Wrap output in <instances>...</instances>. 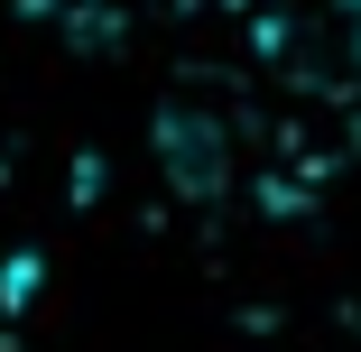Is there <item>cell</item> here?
Listing matches in <instances>:
<instances>
[{
	"label": "cell",
	"mask_w": 361,
	"mask_h": 352,
	"mask_svg": "<svg viewBox=\"0 0 361 352\" xmlns=\"http://www.w3.org/2000/svg\"><path fill=\"white\" fill-rule=\"evenodd\" d=\"M37 288H47V250H10L0 260V324H28Z\"/></svg>",
	"instance_id": "7a4b0ae2"
},
{
	"label": "cell",
	"mask_w": 361,
	"mask_h": 352,
	"mask_svg": "<svg viewBox=\"0 0 361 352\" xmlns=\"http://www.w3.org/2000/svg\"><path fill=\"white\" fill-rule=\"evenodd\" d=\"M149 149H158V176H167V195H185V204H223L232 186H241V139H232V111H213V102H158V121H149Z\"/></svg>",
	"instance_id": "6da1fadb"
}]
</instances>
